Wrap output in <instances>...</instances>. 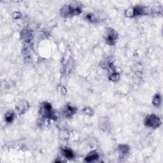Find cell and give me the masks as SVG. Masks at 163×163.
Wrapping results in <instances>:
<instances>
[{"instance_id": "6da1fadb", "label": "cell", "mask_w": 163, "mask_h": 163, "mask_svg": "<svg viewBox=\"0 0 163 163\" xmlns=\"http://www.w3.org/2000/svg\"><path fill=\"white\" fill-rule=\"evenodd\" d=\"M81 12V9L77 5H67L64 6L61 10V14L64 16L68 15H78Z\"/></svg>"}, {"instance_id": "7a4b0ae2", "label": "cell", "mask_w": 163, "mask_h": 163, "mask_svg": "<svg viewBox=\"0 0 163 163\" xmlns=\"http://www.w3.org/2000/svg\"><path fill=\"white\" fill-rule=\"evenodd\" d=\"M160 121L159 119L157 116L154 115H149L146 117L145 120V124L146 126L152 127V128H156L159 126Z\"/></svg>"}, {"instance_id": "3957f363", "label": "cell", "mask_w": 163, "mask_h": 163, "mask_svg": "<svg viewBox=\"0 0 163 163\" xmlns=\"http://www.w3.org/2000/svg\"><path fill=\"white\" fill-rule=\"evenodd\" d=\"M41 112H42L41 113L42 114V115L44 116L45 117L50 118V119L55 117L54 113L52 112V106L49 103H45L43 104Z\"/></svg>"}, {"instance_id": "277c9868", "label": "cell", "mask_w": 163, "mask_h": 163, "mask_svg": "<svg viewBox=\"0 0 163 163\" xmlns=\"http://www.w3.org/2000/svg\"><path fill=\"white\" fill-rule=\"evenodd\" d=\"M117 38V34L113 29H110L108 31L106 36V42L110 45H113L116 42Z\"/></svg>"}, {"instance_id": "5b68a950", "label": "cell", "mask_w": 163, "mask_h": 163, "mask_svg": "<svg viewBox=\"0 0 163 163\" xmlns=\"http://www.w3.org/2000/svg\"><path fill=\"white\" fill-rule=\"evenodd\" d=\"M76 112V108L72 106H67L65 110H64V115L67 117H72L73 115Z\"/></svg>"}, {"instance_id": "8992f818", "label": "cell", "mask_w": 163, "mask_h": 163, "mask_svg": "<svg viewBox=\"0 0 163 163\" xmlns=\"http://www.w3.org/2000/svg\"><path fill=\"white\" fill-rule=\"evenodd\" d=\"M161 103V96H160L159 94H156V96L154 97L152 100V103L154 106H159L160 105Z\"/></svg>"}, {"instance_id": "52a82bcc", "label": "cell", "mask_w": 163, "mask_h": 163, "mask_svg": "<svg viewBox=\"0 0 163 163\" xmlns=\"http://www.w3.org/2000/svg\"><path fill=\"white\" fill-rule=\"evenodd\" d=\"M63 154L66 158L68 159L73 158L74 156L73 152L71 150H69V149H64L63 150Z\"/></svg>"}, {"instance_id": "ba28073f", "label": "cell", "mask_w": 163, "mask_h": 163, "mask_svg": "<svg viewBox=\"0 0 163 163\" xmlns=\"http://www.w3.org/2000/svg\"><path fill=\"white\" fill-rule=\"evenodd\" d=\"M98 158V155L95 153H92V154H89L87 157H86V161H88V162H91V161H94V160Z\"/></svg>"}, {"instance_id": "9c48e42d", "label": "cell", "mask_w": 163, "mask_h": 163, "mask_svg": "<svg viewBox=\"0 0 163 163\" xmlns=\"http://www.w3.org/2000/svg\"><path fill=\"white\" fill-rule=\"evenodd\" d=\"M13 117H14V113L13 112H9V113H6V117H5V120L8 123H10L13 120Z\"/></svg>"}, {"instance_id": "30bf717a", "label": "cell", "mask_w": 163, "mask_h": 163, "mask_svg": "<svg viewBox=\"0 0 163 163\" xmlns=\"http://www.w3.org/2000/svg\"><path fill=\"white\" fill-rule=\"evenodd\" d=\"M127 146H121V148H120V154H122L124 156V155H126L127 153Z\"/></svg>"}, {"instance_id": "8fae6325", "label": "cell", "mask_w": 163, "mask_h": 163, "mask_svg": "<svg viewBox=\"0 0 163 163\" xmlns=\"http://www.w3.org/2000/svg\"><path fill=\"white\" fill-rule=\"evenodd\" d=\"M119 75L117 73H113L112 74V75L110 77V80H113V81H117L118 79H119Z\"/></svg>"}]
</instances>
